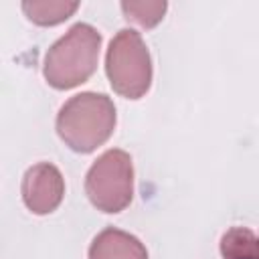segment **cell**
Masks as SVG:
<instances>
[{
  "label": "cell",
  "instance_id": "cell-1",
  "mask_svg": "<svg viewBox=\"0 0 259 259\" xmlns=\"http://www.w3.org/2000/svg\"><path fill=\"white\" fill-rule=\"evenodd\" d=\"M115 127V107L103 93L85 91L71 97L57 115L61 140L75 152H93L105 144Z\"/></svg>",
  "mask_w": 259,
  "mask_h": 259
},
{
  "label": "cell",
  "instance_id": "cell-2",
  "mask_svg": "<svg viewBox=\"0 0 259 259\" xmlns=\"http://www.w3.org/2000/svg\"><path fill=\"white\" fill-rule=\"evenodd\" d=\"M101 47V34L85 22H79L61 36L45 57V79L55 89H71L85 83L95 67Z\"/></svg>",
  "mask_w": 259,
  "mask_h": 259
},
{
  "label": "cell",
  "instance_id": "cell-3",
  "mask_svg": "<svg viewBox=\"0 0 259 259\" xmlns=\"http://www.w3.org/2000/svg\"><path fill=\"white\" fill-rule=\"evenodd\" d=\"M105 71L111 87L123 97L138 99L150 89V53L136 30L123 28L113 36L105 57Z\"/></svg>",
  "mask_w": 259,
  "mask_h": 259
},
{
  "label": "cell",
  "instance_id": "cell-4",
  "mask_svg": "<svg viewBox=\"0 0 259 259\" xmlns=\"http://www.w3.org/2000/svg\"><path fill=\"white\" fill-rule=\"evenodd\" d=\"M85 192L93 206L103 212L123 210L134 194V166L123 150H107L87 172Z\"/></svg>",
  "mask_w": 259,
  "mask_h": 259
},
{
  "label": "cell",
  "instance_id": "cell-5",
  "mask_svg": "<svg viewBox=\"0 0 259 259\" xmlns=\"http://www.w3.org/2000/svg\"><path fill=\"white\" fill-rule=\"evenodd\" d=\"M63 194L65 182L61 172L53 164L40 162L26 170L22 178V198L34 214L53 212L61 204Z\"/></svg>",
  "mask_w": 259,
  "mask_h": 259
},
{
  "label": "cell",
  "instance_id": "cell-6",
  "mask_svg": "<svg viewBox=\"0 0 259 259\" xmlns=\"http://www.w3.org/2000/svg\"><path fill=\"white\" fill-rule=\"evenodd\" d=\"M89 259H148V251L134 235L109 227L93 239Z\"/></svg>",
  "mask_w": 259,
  "mask_h": 259
},
{
  "label": "cell",
  "instance_id": "cell-7",
  "mask_svg": "<svg viewBox=\"0 0 259 259\" xmlns=\"http://www.w3.org/2000/svg\"><path fill=\"white\" fill-rule=\"evenodd\" d=\"M223 259H259V235L247 227L229 229L221 239Z\"/></svg>",
  "mask_w": 259,
  "mask_h": 259
},
{
  "label": "cell",
  "instance_id": "cell-8",
  "mask_svg": "<svg viewBox=\"0 0 259 259\" xmlns=\"http://www.w3.org/2000/svg\"><path fill=\"white\" fill-rule=\"evenodd\" d=\"M77 2H61V0H57V2H53V0H45V2H36V0H32V2H22V10L26 12V16L32 20V22H36V24H57V22H61V20H65V18H69L75 10H77Z\"/></svg>",
  "mask_w": 259,
  "mask_h": 259
},
{
  "label": "cell",
  "instance_id": "cell-9",
  "mask_svg": "<svg viewBox=\"0 0 259 259\" xmlns=\"http://www.w3.org/2000/svg\"><path fill=\"white\" fill-rule=\"evenodd\" d=\"M121 10L127 20H134L142 26H154L162 20L166 2H121Z\"/></svg>",
  "mask_w": 259,
  "mask_h": 259
}]
</instances>
